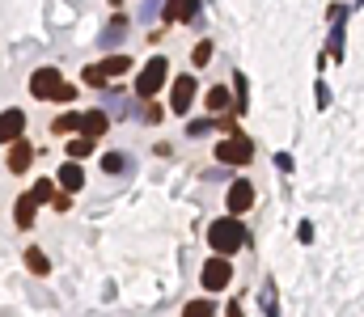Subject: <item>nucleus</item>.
I'll return each mask as SVG.
<instances>
[{
    "mask_svg": "<svg viewBox=\"0 0 364 317\" xmlns=\"http://www.w3.org/2000/svg\"><path fill=\"white\" fill-rule=\"evenodd\" d=\"M207 241H212V250H216L221 258H229V254H237V250L246 245V225H242L237 216L212 220V229H207Z\"/></svg>",
    "mask_w": 364,
    "mask_h": 317,
    "instance_id": "nucleus-1",
    "label": "nucleus"
},
{
    "mask_svg": "<svg viewBox=\"0 0 364 317\" xmlns=\"http://www.w3.org/2000/svg\"><path fill=\"white\" fill-rule=\"evenodd\" d=\"M166 76H170V64H166L161 56L148 60V64L140 68V76H136V93H140V97H152V93L166 85Z\"/></svg>",
    "mask_w": 364,
    "mask_h": 317,
    "instance_id": "nucleus-2",
    "label": "nucleus"
},
{
    "mask_svg": "<svg viewBox=\"0 0 364 317\" xmlns=\"http://www.w3.org/2000/svg\"><path fill=\"white\" fill-rule=\"evenodd\" d=\"M250 156H254V144L246 136H229L216 144V161L221 165H250Z\"/></svg>",
    "mask_w": 364,
    "mask_h": 317,
    "instance_id": "nucleus-3",
    "label": "nucleus"
},
{
    "mask_svg": "<svg viewBox=\"0 0 364 317\" xmlns=\"http://www.w3.org/2000/svg\"><path fill=\"white\" fill-rule=\"evenodd\" d=\"M203 288L207 292H221V288H229V279H233V267H229V258H207V267H203Z\"/></svg>",
    "mask_w": 364,
    "mask_h": 317,
    "instance_id": "nucleus-4",
    "label": "nucleus"
},
{
    "mask_svg": "<svg viewBox=\"0 0 364 317\" xmlns=\"http://www.w3.org/2000/svg\"><path fill=\"white\" fill-rule=\"evenodd\" d=\"M191 101H195V76L182 72V76L170 85V111H174V115H187V111H191Z\"/></svg>",
    "mask_w": 364,
    "mask_h": 317,
    "instance_id": "nucleus-5",
    "label": "nucleus"
},
{
    "mask_svg": "<svg viewBox=\"0 0 364 317\" xmlns=\"http://www.w3.org/2000/svg\"><path fill=\"white\" fill-rule=\"evenodd\" d=\"M229 216H242V211H250V203H254V186L246 182V178H237L233 186H229Z\"/></svg>",
    "mask_w": 364,
    "mask_h": 317,
    "instance_id": "nucleus-6",
    "label": "nucleus"
},
{
    "mask_svg": "<svg viewBox=\"0 0 364 317\" xmlns=\"http://www.w3.org/2000/svg\"><path fill=\"white\" fill-rule=\"evenodd\" d=\"M56 89H60V68H38V72L30 76V93L42 97V101L56 93Z\"/></svg>",
    "mask_w": 364,
    "mask_h": 317,
    "instance_id": "nucleus-7",
    "label": "nucleus"
},
{
    "mask_svg": "<svg viewBox=\"0 0 364 317\" xmlns=\"http://www.w3.org/2000/svg\"><path fill=\"white\" fill-rule=\"evenodd\" d=\"M199 13V0H166V5H161V17L174 26V22H191Z\"/></svg>",
    "mask_w": 364,
    "mask_h": 317,
    "instance_id": "nucleus-8",
    "label": "nucleus"
},
{
    "mask_svg": "<svg viewBox=\"0 0 364 317\" xmlns=\"http://www.w3.org/2000/svg\"><path fill=\"white\" fill-rule=\"evenodd\" d=\"M22 131H26V115L22 111H5V115H0V144L22 140Z\"/></svg>",
    "mask_w": 364,
    "mask_h": 317,
    "instance_id": "nucleus-9",
    "label": "nucleus"
},
{
    "mask_svg": "<svg viewBox=\"0 0 364 317\" xmlns=\"http://www.w3.org/2000/svg\"><path fill=\"white\" fill-rule=\"evenodd\" d=\"M106 127H111L106 111H85V115H81V123H77V131H81V136H89V140L106 136Z\"/></svg>",
    "mask_w": 364,
    "mask_h": 317,
    "instance_id": "nucleus-10",
    "label": "nucleus"
},
{
    "mask_svg": "<svg viewBox=\"0 0 364 317\" xmlns=\"http://www.w3.org/2000/svg\"><path fill=\"white\" fill-rule=\"evenodd\" d=\"M30 161H34V148H30L26 140H13V144H9V174H26Z\"/></svg>",
    "mask_w": 364,
    "mask_h": 317,
    "instance_id": "nucleus-11",
    "label": "nucleus"
},
{
    "mask_svg": "<svg viewBox=\"0 0 364 317\" xmlns=\"http://www.w3.org/2000/svg\"><path fill=\"white\" fill-rule=\"evenodd\" d=\"M203 106H207V115H221V111H229V89L225 85H212V89H207V97H203Z\"/></svg>",
    "mask_w": 364,
    "mask_h": 317,
    "instance_id": "nucleus-12",
    "label": "nucleus"
},
{
    "mask_svg": "<svg viewBox=\"0 0 364 317\" xmlns=\"http://www.w3.org/2000/svg\"><path fill=\"white\" fill-rule=\"evenodd\" d=\"M60 186L72 195V190H81L85 186V174H81V161H68L64 170H60Z\"/></svg>",
    "mask_w": 364,
    "mask_h": 317,
    "instance_id": "nucleus-13",
    "label": "nucleus"
},
{
    "mask_svg": "<svg viewBox=\"0 0 364 317\" xmlns=\"http://www.w3.org/2000/svg\"><path fill=\"white\" fill-rule=\"evenodd\" d=\"M34 207H38V203H34L30 195H22V199H17V207H13V220H17V229H30V225H34Z\"/></svg>",
    "mask_w": 364,
    "mask_h": 317,
    "instance_id": "nucleus-14",
    "label": "nucleus"
},
{
    "mask_svg": "<svg viewBox=\"0 0 364 317\" xmlns=\"http://www.w3.org/2000/svg\"><path fill=\"white\" fill-rule=\"evenodd\" d=\"M127 68H132V60H127V56H111V60H102V64H97V72L106 76V81H111V76H123Z\"/></svg>",
    "mask_w": 364,
    "mask_h": 317,
    "instance_id": "nucleus-15",
    "label": "nucleus"
},
{
    "mask_svg": "<svg viewBox=\"0 0 364 317\" xmlns=\"http://www.w3.org/2000/svg\"><path fill=\"white\" fill-rule=\"evenodd\" d=\"M93 152V140L81 136V140H68V161H85V156Z\"/></svg>",
    "mask_w": 364,
    "mask_h": 317,
    "instance_id": "nucleus-16",
    "label": "nucleus"
},
{
    "mask_svg": "<svg viewBox=\"0 0 364 317\" xmlns=\"http://www.w3.org/2000/svg\"><path fill=\"white\" fill-rule=\"evenodd\" d=\"M26 267H30L34 275H47V271H51V262H47L42 250H26Z\"/></svg>",
    "mask_w": 364,
    "mask_h": 317,
    "instance_id": "nucleus-17",
    "label": "nucleus"
},
{
    "mask_svg": "<svg viewBox=\"0 0 364 317\" xmlns=\"http://www.w3.org/2000/svg\"><path fill=\"white\" fill-rule=\"evenodd\" d=\"M102 170H106V174H123L127 170V156L123 152H106V156H102Z\"/></svg>",
    "mask_w": 364,
    "mask_h": 317,
    "instance_id": "nucleus-18",
    "label": "nucleus"
},
{
    "mask_svg": "<svg viewBox=\"0 0 364 317\" xmlns=\"http://www.w3.org/2000/svg\"><path fill=\"white\" fill-rule=\"evenodd\" d=\"M182 317H216V313H212V304H207V300H191Z\"/></svg>",
    "mask_w": 364,
    "mask_h": 317,
    "instance_id": "nucleus-19",
    "label": "nucleus"
},
{
    "mask_svg": "<svg viewBox=\"0 0 364 317\" xmlns=\"http://www.w3.org/2000/svg\"><path fill=\"white\" fill-rule=\"evenodd\" d=\"M72 97H77V85H64V81H60V89H56V93H51L47 101H60V106H68Z\"/></svg>",
    "mask_w": 364,
    "mask_h": 317,
    "instance_id": "nucleus-20",
    "label": "nucleus"
},
{
    "mask_svg": "<svg viewBox=\"0 0 364 317\" xmlns=\"http://www.w3.org/2000/svg\"><path fill=\"white\" fill-rule=\"evenodd\" d=\"M191 60H195V64H199V68H203V64H207V60H212V42H207V38H203V42H199V47H195V51H191Z\"/></svg>",
    "mask_w": 364,
    "mask_h": 317,
    "instance_id": "nucleus-21",
    "label": "nucleus"
},
{
    "mask_svg": "<svg viewBox=\"0 0 364 317\" xmlns=\"http://www.w3.org/2000/svg\"><path fill=\"white\" fill-rule=\"evenodd\" d=\"M77 123H81V115H60L51 123V131H77Z\"/></svg>",
    "mask_w": 364,
    "mask_h": 317,
    "instance_id": "nucleus-22",
    "label": "nucleus"
},
{
    "mask_svg": "<svg viewBox=\"0 0 364 317\" xmlns=\"http://www.w3.org/2000/svg\"><path fill=\"white\" fill-rule=\"evenodd\" d=\"M30 199H34V203H47V199H51V182H47V178H42V182H34Z\"/></svg>",
    "mask_w": 364,
    "mask_h": 317,
    "instance_id": "nucleus-23",
    "label": "nucleus"
},
{
    "mask_svg": "<svg viewBox=\"0 0 364 317\" xmlns=\"http://www.w3.org/2000/svg\"><path fill=\"white\" fill-rule=\"evenodd\" d=\"M85 85H106V76H102V72H97V64H93V68L85 72Z\"/></svg>",
    "mask_w": 364,
    "mask_h": 317,
    "instance_id": "nucleus-24",
    "label": "nucleus"
},
{
    "mask_svg": "<svg viewBox=\"0 0 364 317\" xmlns=\"http://www.w3.org/2000/svg\"><path fill=\"white\" fill-rule=\"evenodd\" d=\"M56 207H60V211H68V207H72V195H68V190H64V195H56Z\"/></svg>",
    "mask_w": 364,
    "mask_h": 317,
    "instance_id": "nucleus-25",
    "label": "nucleus"
},
{
    "mask_svg": "<svg viewBox=\"0 0 364 317\" xmlns=\"http://www.w3.org/2000/svg\"><path fill=\"white\" fill-rule=\"evenodd\" d=\"M225 317H246V313H242V304H229V313H225Z\"/></svg>",
    "mask_w": 364,
    "mask_h": 317,
    "instance_id": "nucleus-26",
    "label": "nucleus"
}]
</instances>
